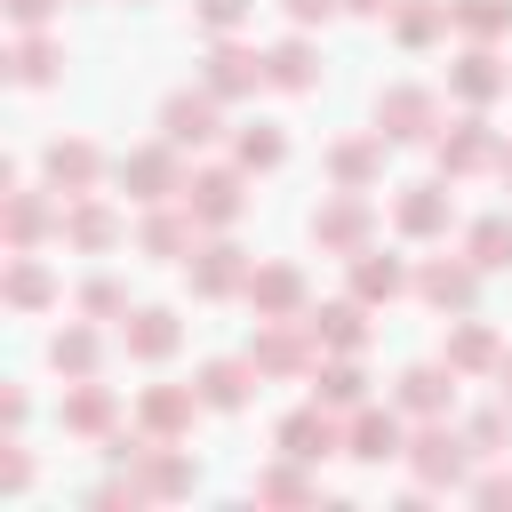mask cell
Segmentation results:
<instances>
[{
	"instance_id": "1",
	"label": "cell",
	"mask_w": 512,
	"mask_h": 512,
	"mask_svg": "<svg viewBox=\"0 0 512 512\" xmlns=\"http://www.w3.org/2000/svg\"><path fill=\"white\" fill-rule=\"evenodd\" d=\"M168 136H176V144H200V136H216V112H208V96H176V104H168Z\"/></svg>"
},
{
	"instance_id": "2",
	"label": "cell",
	"mask_w": 512,
	"mask_h": 512,
	"mask_svg": "<svg viewBox=\"0 0 512 512\" xmlns=\"http://www.w3.org/2000/svg\"><path fill=\"white\" fill-rule=\"evenodd\" d=\"M48 176H56V184H64V176L88 184V176H96V152H88V144H56V152H48Z\"/></svg>"
},
{
	"instance_id": "3",
	"label": "cell",
	"mask_w": 512,
	"mask_h": 512,
	"mask_svg": "<svg viewBox=\"0 0 512 512\" xmlns=\"http://www.w3.org/2000/svg\"><path fill=\"white\" fill-rule=\"evenodd\" d=\"M168 336H176V328H168V312H144V328H136V352H168Z\"/></svg>"
},
{
	"instance_id": "4",
	"label": "cell",
	"mask_w": 512,
	"mask_h": 512,
	"mask_svg": "<svg viewBox=\"0 0 512 512\" xmlns=\"http://www.w3.org/2000/svg\"><path fill=\"white\" fill-rule=\"evenodd\" d=\"M48 72H56V56H48V48H40V40H32V48H24V64H16V80H32V88H40V80H48Z\"/></svg>"
},
{
	"instance_id": "5",
	"label": "cell",
	"mask_w": 512,
	"mask_h": 512,
	"mask_svg": "<svg viewBox=\"0 0 512 512\" xmlns=\"http://www.w3.org/2000/svg\"><path fill=\"white\" fill-rule=\"evenodd\" d=\"M8 296H16V304H40V296H48V280H40V272H32V264H24V272H16V280H8Z\"/></svg>"
},
{
	"instance_id": "6",
	"label": "cell",
	"mask_w": 512,
	"mask_h": 512,
	"mask_svg": "<svg viewBox=\"0 0 512 512\" xmlns=\"http://www.w3.org/2000/svg\"><path fill=\"white\" fill-rule=\"evenodd\" d=\"M8 8H16V24H40V16L56 8V0H8Z\"/></svg>"
},
{
	"instance_id": "7",
	"label": "cell",
	"mask_w": 512,
	"mask_h": 512,
	"mask_svg": "<svg viewBox=\"0 0 512 512\" xmlns=\"http://www.w3.org/2000/svg\"><path fill=\"white\" fill-rule=\"evenodd\" d=\"M200 8H208V24H232L240 16V0H200Z\"/></svg>"
}]
</instances>
